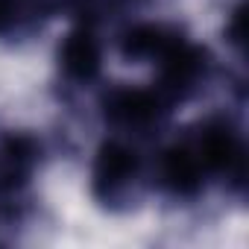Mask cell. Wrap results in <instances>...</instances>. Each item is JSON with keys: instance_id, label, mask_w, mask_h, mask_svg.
Returning a JSON list of instances; mask_svg holds the SVG:
<instances>
[{"instance_id": "obj_7", "label": "cell", "mask_w": 249, "mask_h": 249, "mask_svg": "<svg viewBox=\"0 0 249 249\" xmlns=\"http://www.w3.org/2000/svg\"><path fill=\"white\" fill-rule=\"evenodd\" d=\"M15 18H18V0H0V36L12 30Z\"/></svg>"}, {"instance_id": "obj_5", "label": "cell", "mask_w": 249, "mask_h": 249, "mask_svg": "<svg viewBox=\"0 0 249 249\" xmlns=\"http://www.w3.org/2000/svg\"><path fill=\"white\" fill-rule=\"evenodd\" d=\"M205 176L208 173H205V167H202L194 147L176 144V147L161 153L159 179L173 196H196L202 191V185H205Z\"/></svg>"}, {"instance_id": "obj_4", "label": "cell", "mask_w": 249, "mask_h": 249, "mask_svg": "<svg viewBox=\"0 0 249 249\" xmlns=\"http://www.w3.org/2000/svg\"><path fill=\"white\" fill-rule=\"evenodd\" d=\"M59 65L68 79L73 82H91L103 71V44L91 27H73L59 47Z\"/></svg>"}, {"instance_id": "obj_6", "label": "cell", "mask_w": 249, "mask_h": 249, "mask_svg": "<svg viewBox=\"0 0 249 249\" xmlns=\"http://www.w3.org/2000/svg\"><path fill=\"white\" fill-rule=\"evenodd\" d=\"M179 41H182V36L173 27L156 24V21H144V24H135V27H129L126 33H123L120 50L132 62H153V65H159Z\"/></svg>"}, {"instance_id": "obj_3", "label": "cell", "mask_w": 249, "mask_h": 249, "mask_svg": "<svg viewBox=\"0 0 249 249\" xmlns=\"http://www.w3.org/2000/svg\"><path fill=\"white\" fill-rule=\"evenodd\" d=\"M138 167H141L138 153L126 141H106L94 153V167H91L94 188L103 196L123 194L138 179Z\"/></svg>"}, {"instance_id": "obj_1", "label": "cell", "mask_w": 249, "mask_h": 249, "mask_svg": "<svg viewBox=\"0 0 249 249\" xmlns=\"http://www.w3.org/2000/svg\"><path fill=\"white\" fill-rule=\"evenodd\" d=\"M164 111H167V97L156 88H141V85L111 88L103 100L106 120L126 132H141L156 126L164 117Z\"/></svg>"}, {"instance_id": "obj_2", "label": "cell", "mask_w": 249, "mask_h": 249, "mask_svg": "<svg viewBox=\"0 0 249 249\" xmlns=\"http://www.w3.org/2000/svg\"><path fill=\"white\" fill-rule=\"evenodd\" d=\"M205 173L214 176H229V179H243V164H246V153H243V141L240 135L223 120H214L199 132L196 144H194Z\"/></svg>"}]
</instances>
